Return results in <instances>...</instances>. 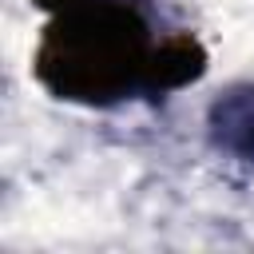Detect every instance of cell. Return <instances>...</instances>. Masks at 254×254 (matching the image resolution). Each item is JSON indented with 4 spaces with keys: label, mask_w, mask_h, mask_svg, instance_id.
I'll return each mask as SVG.
<instances>
[{
    "label": "cell",
    "mask_w": 254,
    "mask_h": 254,
    "mask_svg": "<svg viewBox=\"0 0 254 254\" xmlns=\"http://www.w3.org/2000/svg\"><path fill=\"white\" fill-rule=\"evenodd\" d=\"M159 40L135 0H75L52 12L32 71L64 103L111 107L147 95Z\"/></svg>",
    "instance_id": "cell-1"
},
{
    "label": "cell",
    "mask_w": 254,
    "mask_h": 254,
    "mask_svg": "<svg viewBox=\"0 0 254 254\" xmlns=\"http://www.w3.org/2000/svg\"><path fill=\"white\" fill-rule=\"evenodd\" d=\"M210 147L234 163H254V79L222 87L206 107Z\"/></svg>",
    "instance_id": "cell-2"
},
{
    "label": "cell",
    "mask_w": 254,
    "mask_h": 254,
    "mask_svg": "<svg viewBox=\"0 0 254 254\" xmlns=\"http://www.w3.org/2000/svg\"><path fill=\"white\" fill-rule=\"evenodd\" d=\"M206 71V52L190 32H171L159 40L155 60H151V79H147V95L159 99L167 91H179L187 83H194Z\"/></svg>",
    "instance_id": "cell-3"
},
{
    "label": "cell",
    "mask_w": 254,
    "mask_h": 254,
    "mask_svg": "<svg viewBox=\"0 0 254 254\" xmlns=\"http://www.w3.org/2000/svg\"><path fill=\"white\" fill-rule=\"evenodd\" d=\"M40 8H48V12H60V8H67V4H75V0H36Z\"/></svg>",
    "instance_id": "cell-4"
}]
</instances>
